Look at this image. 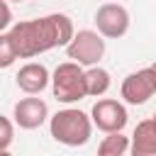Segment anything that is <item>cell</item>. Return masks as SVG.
<instances>
[{
	"label": "cell",
	"mask_w": 156,
	"mask_h": 156,
	"mask_svg": "<svg viewBox=\"0 0 156 156\" xmlns=\"http://www.w3.org/2000/svg\"><path fill=\"white\" fill-rule=\"evenodd\" d=\"M2 34L10 39L12 49L17 51V58H34L56 46H66L73 39L76 29H73V22L68 15L51 12L44 17L22 20Z\"/></svg>",
	"instance_id": "6da1fadb"
},
{
	"label": "cell",
	"mask_w": 156,
	"mask_h": 156,
	"mask_svg": "<svg viewBox=\"0 0 156 156\" xmlns=\"http://www.w3.org/2000/svg\"><path fill=\"white\" fill-rule=\"evenodd\" d=\"M93 127H95L93 117L85 115L78 107L58 110L49 119V132H51L54 141H58L63 146H83V144H88V139L93 134Z\"/></svg>",
	"instance_id": "7a4b0ae2"
},
{
	"label": "cell",
	"mask_w": 156,
	"mask_h": 156,
	"mask_svg": "<svg viewBox=\"0 0 156 156\" xmlns=\"http://www.w3.org/2000/svg\"><path fill=\"white\" fill-rule=\"evenodd\" d=\"M51 93L63 105H73V102L88 98L85 68L78 61H63V63H58L56 71L51 73Z\"/></svg>",
	"instance_id": "3957f363"
},
{
	"label": "cell",
	"mask_w": 156,
	"mask_h": 156,
	"mask_svg": "<svg viewBox=\"0 0 156 156\" xmlns=\"http://www.w3.org/2000/svg\"><path fill=\"white\" fill-rule=\"evenodd\" d=\"M105 37L95 29H78L73 34V39L66 44V56L71 61H78L80 66L90 68L98 66L100 58L105 56Z\"/></svg>",
	"instance_id": "277c9868"
},
{
	"label": "cell",
	"mask_w": 156,
	"mask_h": 156,
	"mask_svg": "<svg viewBox=\"0 0 156 156\" xmlns=\"http://www.w3.org/2000/svg\"><path fill=\"white\" fill-rule=\"evenodd\" d=\"M119 95L127 105H144L149 98L156 95V68L146 66V68H139V71L129 73L122 80Z\"/></svg>",
	"instance_id": "5b68a950"
},
{
	"label": "cell",
	"mask_w": 156,
	"mask_h": 156,
	"mask_svg": "<svg viewBox=\"0 0 156 156\" xmlns=\"http://www.w3.org/2000/svg\"><path fill=\"white\" fill-rule=\"evenodd\" d=\"M95 27L105 39H119L129 32V12L119 2H105L95 12Z\"/></svg>",
	"instance_id": "8992f818"
},
{
	"label": "cell",
	"mask_w": 156,
	"mask_h": 156,
	"mask_svg": "<svg viewBox=\"0 0 156 156\" xmlns=\"http://www.w3.org/2000/svg\"><path fill=\"white\" fill-rule=\"evenodd\" d=\"M90 117H93V124H95L100 132H105V134H110V132H122V129L127 127V119H129L127 107H124L119 100H112V98L98 100V102L93 105V110H90Z\"/></svg>",
	"instance_id": "52a82bcc"
},
{
	"label": "cell",
	"mask_w": 156,
	"mask_h": 156,
	"mask_svg": "<svg viewBox=\"0 0 156 156\" xmlns=\"http://www.w3.org/2000/svg\"><path fill=\"white\" fill-rule=\"evenodd\" d=\"M12 117H15L17 127H22V129H37V127H41L46 122L49 105L41 98H22L20 102H15Z\"/></svg>",
	"instance_id": "ba28073f"
},
{
	"label": "cell",
	"mask_w": 156,
	"mask_h": 156,
	"mask_svg": "<svg viewBox=\"0 0 156 156\" xmlns=\"http://www.w3.org/2000/svg\"><path fill=\"white\" fill-rule=\"evenodd\" d=\"M15 83L20 90H24L27 95H39L49 83H51V76H49V68L44 63H37V61H29L24 63L17 76H15Z\"/></svg>",
	"instance_id": "9c48e42d"
},
{
	"label": "cell",
	"mask_w": 156,
	"mask_h": 156,
	"mask_svg": "<svg viewBox=\"0 0 156 156\" xmlns=\"http://www.w3.org/2000/svg\"><path fill=\"white\" fill-rule=\"evenodd\" d=\"M134 156H156V119H141L132 134V149Z\"/></svg>",
	"instance_id": "30bf717a"
},
{
	"label": "cell",
	"mask_w": 156,
	"mask_h": 156,
	"mask_svg": "<svg viewBox=\"0 0 156 156\" xmlns=\"http://www.w3.org/2000/svg\"><path fill=\"white\" fill-rule=\"evenodd\" d=\"M85 85H88V95L90 98H100V95H105L110 90L112 78H110V73L105 68L90 66V68H85Z\"/></svg>",
	"instance_id": "8fae6325"
},
{
	"label": "cell",
	"mask_w": 156,
	"mask_h": 156,
	"mask_svg": "<svg viewBox=\"0 0 156 156\" xmlns=\"http://www.w3.org/2000/svg\"><path fill=\"white\" fill-rule=\"evenodd\" d=\"M129 149H132V139L124 136L122 132H110L98 144V154L100 156H124Z\"/></svg>",
	"instance_id": "7c38bea8"
},
{
	"label": "cell",
	"mask_w": 156,
	"mask_h": 156,
	"mask_svg": "<svg viewBox=\"0 0 156 156\" xmlns=\"http://www.w3.org/2000/svg\"><path fill=\"white\" fill-rule=\"evenodd\" d=\"M17 61V51L12 49L10 39L5 34H0V68H10Z\"/></svg>",
	"instance_id": "4fadbf2b"
},
{
	"label": "cell",
	"mask_w": 156,
	"mask_h": 156,
	"mask_svg": "<svg viewBox=\"0 0 156 156\" xmlns=\"http://www.w3.org/2000/svg\"><path fill=\"white\" fill-rule=\"evenodd\" d=\"M0 151H7L10 144H12V136H15V127L10 122V117H0Z\"/></svg>",
	"instance_id": "5bb4252c"
},
{
	"label": "cell",
	"mask_w": 156,
	"mask_h": 156,
	"mask_svg": "<svg viewBox=\"0 0 156 156\" xmlns=\"http://www.w3.org/2000/svg\"><path fill=\"white\" fill-rule=\"evenodd\" d=\"M10 22H12V15H10V0H2V20H0V29L7 32V29H10Z\"/></svg>",
	"instance_id": "9a60e30c"
},
{
	"label": "cell",
	"mask_w": 156,
	"mask_h": 156,
	"mask_svg": "<svg viewBox=\"0 0 156 156\" xmlns=\"http://www.w3.org/2000/svg\"><path fill=\"white\" fill-rule=\"evenodd\" d=\"M10 2H24V0H10Z\"/></svg>",
	"instance_id": "2e32d148"
},
{
	"label": "cell",
	"mask_w": 156,
	"mask_h": 156,
	"mask_svg": "<svg viewBox=\"0 0 156 156\" xmlns=\"http://www.w3.org/2000/svg\"><path fill=\"white\" fill-rule=\"evenodd\" d=\"M154 119H156V112H154Z\"/></svg>",
	"instance_id": "e0dca14e"
},
{
	"label": "cell",
	"mask_w": 156,
	"mask_h": 156,
	"mask_svg": "<svg viewBox=\"0 0 156 156\" xmlns=\"http://www.w3.org/2000/svg\"><path fill=\"white\" fill-rule=\"evenodd\" d=\"M154 68H156V63H154Z\"/></svg>",
	"instance_id": "ac0fdd59"
}]
</instances>
